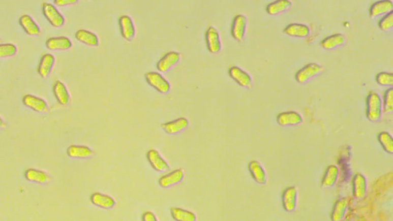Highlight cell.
I'll return each mask as SVG.
<instances>
[{
	"instance_id": "cell-6",
	"label": "cell",
	"mask_w": 393,
	"mask_h": 221,
	"mask_svg": "<svg viewBox=\"0 0 393 221\" xmlns=\"http://www.w3.org/2000/svg\"><path fill=\"white\" fill-rule=\"evenodd\" d=\"M147 159L155 171L166 172L170 170L169 165L157 150L152 149L147 151Z\"/></svg>"
},
{
	"instance_id": "cell-35",
	"label": "cell",
	"mask_w": 393,
	"mask_h": 221,
	"mask_svg": "<svg viewBox=\"0 0 393 221\" xmlns=\"http://www.w3.org/2000/svg\"><path fill=\"white\" fill-rule=\"evenodd\" d=\"M383 109L387 113H391L393 111V88H390L385 91L384 94V100L382 102Z\"/></svg>"
},
{
	"instance_id": "cell-29",
	"label": "cell",
	"mask_w": 393,
	"mask_h": 221,
	"mask_svg": "<svg viewBox=\"0 0 393 221\" xmlns=\"http://www.w3.org/2000/svg\"><path fill=\"white\" fill-rule=\"evenodd\" d=\"M346 43V36L343 34H334L332 36H329L327 38L323 40L321 45L323 49L326 50H331V49H336L343 46Z\"/></svg>"
},
{
	"instance_id": "cell-39",
	"label": "cell",
	"mask_w": 393,
	"mask_h": 221,
	"mask_svg": "<svg viewBox=\"0 0 393 221\" xmlns=\"http://www.w3.org/2000/svg\"><path fill=\"white\" fill-rule=\"evenodd\" d=\"M142 221H159L155 213L147 211L142 215Z\"/></svg>"
},
{
	"instance_id": "cell-8",
	"label": "cell",
	"mask_w": 393,
	"mask_h": 221,
	"mask_svg": "<svg viewBox=\"0 0 393 221\" xmlns=\"http://www.w3.org/2000/svg\"><path fill=\"white\" fill-rule=\"evenodd\" d=\"M22 102L25 106L28 107L35 112L45 113L49 111V105L44 99L33 94H26L22 99Z\"/></svg>"
},
{
	"instance_id": "cell-38",
	"label": "cell",
	"mask_w": 393,
	"mask_h": 221,
	"mask_svg": "<svg viewBox=\"0 0 393 221\" xmlns=\"http://www.w3.org/2000/svg\"><path fill=\"white\" fill-rule=\"evenodd\" d=\"M76 0H55L54 4L58 7H65V6L72 5L76 4Z\"/></svg>"
},
{
	"instance_id": "cell-20",
	"label": "cell",
	"mask_w": 393,
	"mask_h": 221,
	"mask_svg": "<svg viewBox=\"0 0 393 221\" xmlns=\"http://www.w3.org/2000/svg\"><path fill=\"white\" fill-rule=\"evenodd\" d=\"M367 178L362 174H357L353 178V195L357 199H362L367 195Z\"/></svg>"
},
{
	"instance_id": "cell-31",
	"label": "cell",
	"mask_w": 393,
	"mask_h": 221,
	"mask_svg": "<svg viewBox=\"0 0 393 221\" xmlns=\"http://www.w3.org/2000/svg\"><path fill=\"white\" fill-rule=\"evenodd\" d=\"M171 214L173 219L176 221H196L197 216L194 212L179 208V207H172L171 208Z\"/></svg>"
},
{
	"instance_id": "cell-28",
	"label": "cell",
	"mask_w": 393,
	"mask_h": 221,
	"mask_svg": "<svg viewBox=\"0 0 393 221\" xmlns=\"http://www.w3.org/2000/svg\"><path fill=\"white\" fill-rule=\"evenodd\" d=\"M338 168L335 165H330V166L328 167L323 180H322V187L323 188H329V187L335 185V183L338 180Z\"/></svg>"
},
{
	"instance_id": "cell-37",
	"label": "cell",
	"mask_w": 393,
	"mask_h": 221,
	"mask_svg": "<svg viewBox=\"0 0 393 221\" xmlns=\"http://www.w3.org/2000/svg\"><path fill=\"white\" fill-rule=\"evenodd\" d=\"M393 26V13H388L385 15L380 22H379V28L383 31H387L391 29Z\"/></svg>"
},
{
	"instance_id": "cell-21",
	"label": "cell",
	"mask_w": 393,
	"mask_h": 221,
	"mask_svg": "<svg viewBox=\"0 0 393 221\" xmlns=\"http://www.w3.org/2000/svg\"><path fill=\"white\" fill-rule=\"evenodd\" d=\"M249 170L253 178L260 184H266L267 182V176L264 168L257 161H252L249 164Z\"/></svg>"
},
{
	"instance_id": "cell-36",
	"label": "cell",
	"mask_w": 393,
	"mask_h": 221,
	"mask_svg": "<svg viewBox=\"0 0 393 221\" xmlns=\"http://www.w3.org/2000/svg\"><path fill=\"white\" fill-rule=\"evenodd\" d=\"M376 82L382 86H392L393 76L391 72H380L376 76Z\"/></svg>"
},
{
	"instance_id": "cell-18",
	"label": "cell",
	"mask_w": 393,
	"mask_h": 221,
	"mask_svg": "<svg viewBox=\"0 0 393 221\" xmlns=\"http://www.w3.org/2000/svg\"><path fill=\"white\" fill-rule=\"evenodd\" d=\"M393 3L390 0L378 1L372 5L370 8V16L371 18L377 17L383 14H388L392 12Z\"/></svg>"
},
{
	"instance_id": "cell-1",
	"label": "cell",
	"mask_w": 393,
	"mask_h": 221,
	"mask_svg": "<svg viewBox=\"0 0 393 221\" xmlns=\"http://www.w3.org/2000/svg\"><path fill=\"white\" fill-rule=\"evenodd\" d=\"M383 105L381 96L377 92H371L367 98V118L373 122L379 121L382 115Z\"/></svg>"
},
{
	"instance_id": "cell-7",
	"label": "cell",
	"mask_w": 393,
	"mask_h": 221,
	"mask_svg": "<svg viewBox=\"0 0 393 221\" xmlns=\"http://www.w3.org/2000/svg\"><path fill=\"white\" fill-rule=\"evenodd\" d=\"M230 77L237 82L240 86L251 88L252 86V78L248 72L237 66H233L229 70Z\"/></svg>"
},
{
	"instance_id": "cell-33",
	"label": "cell",
	"mask_w": 393,
	"mask_h": 221,
	"mask_svg": "<svg viewBox=\"0 0 393 221\" xmlns=\"http://www.w3.org/2000/svg\"><path fill=\"white\" fill-rule=\"evenodd\" d=\"M379 143H380L383 149L388 154L393 153V138L388 132H382L379 135Z\"/></svg>"
},
{
	"instance_id": "cell-22",
	"label": "cell",
	"mask_w": 393,
	"mask_h": 221,
	"mask_svg": "<svg viewBox=\"0 0 393 221\" xmlns=\"http://www.w3.org/2000/svg\"><path fill=\"white\" fill-rule=\"evenodd\" d=\"M19 24L25 30V33L29 36H39L41 33L40 27L28 15H23L21 16L19 19Z\"/></svg>"
},
{
	"instance_id": "cell-13",
	"label": "cell",
	"mask_w": 393,
	"mask_h": 221,
	"mask_svg": "<svg viewBox=\"0 0 393 221\" xmlns=\"http://www.w3.org/2000/svg\"><path fill=\"white\" fill-rule=\"evenodd\" d=\"M46 46L50 50H67L72 47V43L66 36H58L49 39Z\"/></svg>"
},
{
	"instance_id": "cell-30",
	"label": "cell",
	"mask_w": 393,
	"mask_h": 221,
	"mask_svg": "<svg viewBox=\"0 0 393 221\" xmlns=\"http://www.w3.org/2000/svg\"><path fill=\"white\" fill-rule=\"evenodd\" d=\"M348 208V201L346 198H341L336 203L331 214L332 221H342L344 219Z\"/></svg>"
},
{
	"instance_id": "cell-14",
	"label": "cell",
	"mask_w": 393,
	"mask_h": 221,
	"mask_svg": "<svg viewBox=\"0 0 393 221\" xmlns=\"http://www.w3.org/2000/svg\"><path fill=\"white\" fill-rule=\"evenodd\" d=\"M180 53L177 52H170L164 55L157 64V68L162 72H167L180 60Z\"/></svg>"
},
{
	"instance_id": "cell-16",
	"label": "cell",
	"mask_w": 393,
	"mask_h": 221,
	"mask_svg": "<svg viewBox=\"0 0 393 221\" xmlns=\"http://www.w3.org/2000/svg\"><path fill=\"white\" fill-rule=\"evenodd\" d=\"M304 121L302 115L296 112H287L278 116V124L282 126L298 125Z\"/></svg>"
},
{
	"instance_id": "cell-24",
	"label": "cell",
	"mask_w": 393,
	"mask_h": 221,
	"mask_svg": "<svg viewBox=\"0 0 393 221\" xmlns=\"http://www.w3.org/2000/svg\"><path fill=\"white\" fill-rule=\"evenodd\" d=\"M75 38L77 40L87 45V46L97 47L99 46V40L97 35L85 29H80L75 33Z\"/></svg>"
},
{
	"instance_id": "cell-27",
	"label": "cell",
	"mask_w": 393,
	"mask_h": 221,
	"mask_svg": "<svg viewBox=\"0 0 393 221\" xmlns=\"http://www.w3.org/2000/svg\"><path fill=\"white\" fill-rule=\"evenodd\" d=\"M53 92L55 99L62 105H66L70 102V96L66 85L61 81H57L53 87Z\"/></svg>"
},
{
	"instance_id": "cell-9",
	"label": "cell",
	"mask_w": 393,
	"mask_h": 221,
	"mask_svg": "<svg viewBox=\"0 0 393 221\" xmlns=\"http://www.w3.org/2000/svg\"><path fill=\"white\" fill-rule=\"evenodd\" d=\"M283 206L286 211L292 212L295 210L297 205L298 188L296 187H290L286 189L283 195Z\"/></svg>"
},
{
	"instance_id": "cell-26",
	"label": "cell",
	"mask_w": 393,
	"mask_h": 221,
	"mask_svg": "<svg viewBox=\"0 0 393 221\" xmlns=\"http://www.w3.org/2000/svg\"><path fill=\"white\" fill-rule=\"evenodd\" d=\"M284 33L288 36L304 38L310 35V28L305 24L292 23L286 27Z\"/></svg>"
},
{
	"instance_id": "cell-2",
	"label": "cell",
	"mask_w": 393,
	"mask_h": 221,
	"mask_svg": "<svg viewBox=\"0 0 393 221\" xmlns=\"http://www.w3.org/2000/svg\"><path fill=\"white\" fill-rule=\"evenodd\" d=\"M146 81L147 83L160 93L166 94L171 89L169 82L159 72H150L146 73Z\"/></svg>"
},
{
	"instance_id": "cell-41",
	"label": "cell",
	"mask_w": 393,
	"mask_h": 221,
	"mask_svg": "<svg viewBox=\"0 0 393 221\" xmlns=\"http://www.w3.org/2000/svg\"><path fill=\"white\" fill-rule=\"evenodd\" d=\"M0 43H1V39H0Z\"/></svg>"
},
{
	"instance_id": "cell-25",
	"label": "cell",
	"mask_w": 393,
	"mask_h": 221,
	"mask_svg": "<svg viewBox=\"0 0 393 221\" xmlns=\"http://www.w3.org/2000/svg\"><path fill=\"white\" fill-rule=\"evenodd\" d=\"M189 125V121L186 118H179L170 122L165 123L162 127L168 134L178 133L182 131L185 130Z\"/></svg>"
},
{
	"instance_id": "cell-40",
	"label": "cell",
	"mask_w": 393,
	"mask_h": 221,
	"mask_svg": "<svg viewBox=\"0 0 393 221\" xmlns=\"http://www.w3.org/2000/svg\"><path fill=\"white\" fill-rule=\"evenodd\" d=\"M6 127L5 121H4L2 118H0V129H4Z\"/></svg>"
},
{
	"instance_id": "cell-10",
	"label": "cell",
	"mask_w": 393,
	"mask_h": 221,
	"mask_svg": "<svg viewBox=\"0 0 393 221\" xmlns=\"http://www.w3.org/2000/svg\"><path fill=\"white\" fill-rule=\"evenodd\" d=\"M206 42L207 49L211 53H218L221 49V42L220 34L217 28L210 26L206 33Z\"/></svg>"
},
{
	"instance_id": "cell-23",
	"label": "cell",
	"mask_w": 393,
	"mask_h": 221,
	"mask_svg": "<svg viewBox=\"0 0 393 221\" xmlns=\"http://www.w3.org/2000/svg\"><path fill=\"white\" fill-rule=\"evenodd\" d=\"M67 154L73 159H87L94 154L90 147L84 145H71L68 147Z\"/></svg>"
},
{
	"instance_id": "cell-34",
	"label": "cell",
	"mask_w": 393,
	"mask_h": 221,
	"mask_svg": "<svg viewBox=\"0 0 393 221\" xmlns=\"http://www.w3.org/2000/svg\"><path fill=\"white\" fill-rule=\"evenodd\" d=\"M17 50V47L12 43L0 44V58L14 56Z\"/></svg>"
},
{
	"instance_id": "cell-12",
	"label": "cell",
	"mask_w": 393,
	"mask_h": 221,
	"mask_svg": "<svg viewBox=\"0 0 393 221\" xmlns=\"http://www.w3.org/2000/svg\"><path fill=\"white\" fill-rule=\"evenodd\" d=\"M119 26L123 38L128 41L133 40L135 36V27L130 16L125 15L119 19Z\"/></svg>"
},
{
	"instance_id": "cell-17",
	"label": "cell",
	"mask_w": 393,
	"mask_h": 221,
	"mask_svg": "<svg viewBox=\"0 0 393 221\" xmlns=\"http://www.w3.org/2000/svg\"><path fill=\"white\" fill-rule=\"evenodd\" d=\"M55 57L52 54L47 53L43 55L38 68L39 76L43 79L47 78L52 72V68L55 65Z\"/></svg>"
},
{
	"instance_id": "cell-11",
	"label": "cell",
	"mask_w": 393,
	"mask_h": 221,
	"mask_svg": "<svg viewBox=\"0 0 393 221\" xmlns=\"http://www.w3.org/2000/svg\"><path fill=\"white\" fill-rule=\"evenodd\" d=\"M184 177H185V173L183 170H175L166 175L162 176L159 180V185L163 188L172 187L182 181Z\"/></svg>"
},
{
	"instance_id": "cell-32",
	"label": "cell",
	"mask_w": 393,
	"mask_h": 221,
	"mask_svg": "<svg viewBox=\"0 0 393 221\" xmlns=\"http://www.w3.org/2000/svg\"><path fill=\"white\" fill-rule=\"evenodd\" d=\"M292 7V2L289 0H280L271 3L266 7V12L269 15H278L288 10Z\"/></svg>"
},
{
	"instance_id": "cell-15",
	"label": "cell",
	"mask_w": 393,
	"mask_h": 221,
	"mask_svg": "<svg viewBox=\"0 0 393 221\" xmlns=\"http://www.w3.org/2000/svg\"><path fill=\"white\" fill-rule=\"evenodd\" d=\"M25 177L26 180L34 183H40V184L49 183L52 180V177L49 174L41 170L35 169V168L27 170L25 172Z\"/></svg>"
},
{
	"instance_id": "cell-5",
	"label": "cell",
	"mask_w": 393,
	"mask_h": 221,
	"mask_svg": "<svg viewBox=\"0 0 393 221\" xmlns=\"http://www.w3.org/2000/svg\"><path fill=\"white\" fill-rule=\"evenodd\" d=\"M248 19L244 15H237L233 19L231 33L233 38L237 41H243L246 34Z\"/></svg>"
},
{
	"instance_id": "cell-4",
	"label": "cell",
	"mask_w": 393,
	"mask_h": 221,
	"mask_svg": "<svg viewBox=\"0 0 393 221\" xmlns=\"http://www.w3.org/2000/svg\"><path fill=\"white\" fill-rule=\"evenodd\" d=\"M43 12L45 17L52 26L58 28L64 25V16L59 13L55 6L49 3H44L43 4Z\"/></svg>"
},
{
	"instance_id": "cell-3",
	"label": "cell",
	"mask_w": 393,
	"mask_h": 221,
	"mask_svg": "<svg viewBox=\"0 0 393 221\" xmlns=\"http://www.w3.org/2000/svg\"><path fill=\"white\" fill-rule=\"evenodd\" d=\"M323 71V66L317 63H310L304 66L296 73V79L299 83L304 84L316 77Z\"/></svg>"
},
{
	"instance_id": "cell-19",
	"label": "cell",
	"mask_w": 393,
	"mask_h": 221,
	"mask_svg": "<svg viewBox=\"0 0 393 221\" xmlns=\"http://www.w3.org/2000/svg\"><path fill=\"white\" fill-rule=\"evenodd\" d=\"M91 202L96 207L105 209V210L112 208L116 204L114 198H111L109 195L102 193H94L92 195Z\"/></svg>"
}]
</instances>
